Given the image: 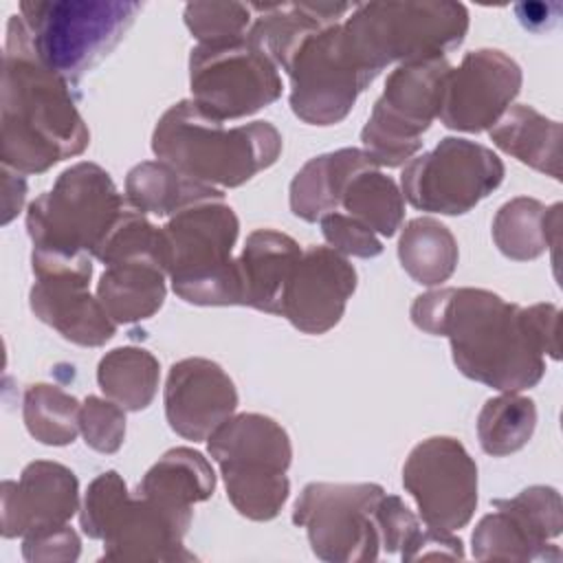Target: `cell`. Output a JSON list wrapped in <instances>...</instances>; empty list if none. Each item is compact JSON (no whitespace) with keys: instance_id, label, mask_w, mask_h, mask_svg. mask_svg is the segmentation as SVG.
Instances as JSON below:
<instances>
[{"instance_id":"6","label":"cell","mask_w":563,"mask_h":563,"mask_svg":"<svg viewBox=\"0 0 563 563\" xmlns=\"http://www.w3.org/2000/svg\"><path fill=\"white\" fill-rule=\"evenodd\" d=\"M141 9L132 0H24L18 7L33 55L66 81L101 62Z\"/></svg>"},{"instance_id":"18","label":"cell","mask_w":563,"mask_h":563,"mask_svg":"<svg viewBox=\"0 0 563 563\" xmlns=\"http://www.w3.org/2000/svg\"><path fill=\"white\" fill-rule=\"evenodd\" d=\"M165 418L185 440H207L238 409V389L213 361L191 356L174 363L165 383Z\"/></svg>"},{"instance_id":"15","label":"cell","mask_w":563,"mask_h":563,"mask_svg":"<svg viewBox=\"0 0 563 563\" xmlns=\"http://www.w3.org/2000/svg\"><path fill=\"white\" fill-rule=\"evenodd\" d=\"M473 530L477 561H545L559 563L561 550L550 543L563 530L561 495L552 486H528L508 499H495Z\"/></svg>"},{"instance_id":"29","label":"cell","mask_w":563,"mask_h":563,"mask_svg":"<svg viewBox=\"0 0 563 563\" xmlns=\"http://www.w3.org/2000/svg\"><path fill=\"white\" fill-rule=\"evenodd\" d=\"M561 202L545 207L537 198L519 196L499 207L493 220L497 249L517 262L537 260L545 251H556L561 240Z\"/></svg>"},{"instance_id":"8","label":"cell","mask_w":563,"mask_h":563,"mask_svg":"<svg viewBox=\"0 0 563 563\" xmlns=\"http://www.w3.org/2000/svg\"><path fill=\"white\" fill-rule=\"evenodd\" d=\"M81 530L103 541V559L110 561H191L183 539L187 530L154 501L125 488L117 471L97 475L86 490Z\"/></svg>"},{"instance_id":"28","label":"cell","mask_w":563,"mask_h":563,"mask_svg":"<svg viewBox=\"0 0 563 563\" xmlns=\"http://www.w3.org/2000/svg\"><path fill=\"white\" fill-rule=\"evenodd\" d=\"M490 141L519 163L561 180V123L528 103L510 106L488 130Z\"/></svg>"},{"instance_id":"25","label":"cell","mask_w":563,"mask_h":563,"mask_svg":"<svg viewBox=\"0 0 563 563\" xmlns=\"http://www.w3.org/2000/svg\"><path fill=\"white\" fill-rule=\"evenodd\" d=\"M207 449L213 462H262L288 471L292 444L286 429L264 413H238L227 418L209 438Z\"/></svg>"},{"instance_id":"35","label":"cell","mask_w":563,"mask_h":563,"mask_svg":"<svg viewBox=\"0 0 563 563\" xmlns=\"http://www.w3.org/2000/svg\"><path fill=\"white\" fill-rule=\"evenodd\" d=\"M79 400L55 385L37 383L24 391V424L29 433L42 444H70L79 433Z\"/></svg>"},{"instance_id":"21","label":"cell","mask_w":563,"mask_h":563,"mask_svg":"<svg viewBox=\"0 0 563 563\" xmlns=\"http://www.w3.org/2000/svg\"><path fill=\"white\" fill-rule=\"evenodd\" d=\"M352 7L350 2H251L253 22L246 40L286 70L308 37L339 24Z\"/></svg>"},{"instance_id":"7","label":"cell","mask_w":563,"mask_h":563,"mask_svg":"<svg viewBox=\"0 0 563 563\" xmlns=\"http://www.w3.org/2000/svg\"><path fill=\"white\" fill-rule=\"evenodd\" d=\"M128 209L110 174L81 161L64 169L53 189L26 209V231L35 251L95 257L101 242Z\"/></svg>"},{"instance_id":"32","label":"cell","mask_w":563,"mask_h":563,"mask_svg":"<svg viewBox=\"0 0 563 563\" xmlns=\"http://www.w3.org/2000/svg\"><path fill=\"white\" fill-rule=\"evenodd\" d=\"M220 475L233 508L253 521H268L277 517L290 493L286 471L271 464H222Z\"/></svg>"},{"instance_id":"1","label":"cell","mask_w":563,"mask_h":563,"mask_svg":"<svg viewBox=\"0 0 563 563\" xmlns=\"http://www.w3.org/2000/svg\"><path fill=\"white\" fill-rule=\"evenodd\" d=\"M411 321L446 336L457 369L499 391H523L545 374V361L521 321V306L486 288H438L418 295Z\"/></svg>"},{"instance_id":"24","label":"cell","mask_w":563,"mask_h":563,"mask_svg":"<svg viewBox=\"0 0 563 563\" xmlns=\"http://www.w3.org/2000/svg\"><path fill=\"white\" fill-rule=\"evenodd\" d=\"M369 167L378 165L361 147H343L310 158L290 183V211L306 222L321 220L341 207L350 178Z\"/></svg>"},{"instance_id":"37","label":"cell","mask_w":563,"mask_h":563,"mask_svg":"<svg viewBox=\"0 0 563 563\" xmlns=\"http://www.w3.org/2000/svg\"><path fill=\"white\" fill-rule=\"evenodd\" d=\"M79 433L99 453H114L125 440V409L114 400L86 396L79 411Z\"/></svg>"},{"instance_id":"17","label":"cell","mask_w":563,"mask_h":563,"mask_svg":"<svg viewBox=\"0 0 563 563\" xmlns=\"http://www.w3.org/2000/svg\"><path fill=\"white\" fill-rule=\"evenodd\" d=\"M356 290V271L345 255L330 246H310L301 253L282 297L279 314L299 332L332 330Z\"/></svg>"},{"instance_id":"3","label":"cell","mask_w":563,"mask_h":563,"mask_svg":"<svg viewBox=\"0 0 563 563\" xmlns=\"http://www.w3.org/2000/svg\"><path fill=\"white\" fill-rule=\"evenodd\" d=\"M152 152L194 180L240 187L277 161L282 134L268 121L224 128L194 99H183L158 119Z\"/></svg>"},{"instance_id":"11","label":"cell","mask_w":563,"mask_h":563,"mask_svg":"<svg viewBox=\"0 0 563 563\" xmlns=\"http://www.w3.org/2000/svg\"><path fill=\"white\" fill-rule=\"evenodd\" d=\"M501 158L486 145L446 136L431 152L413 156L402 174V198L418 211L462 216L504 180Z\"/></svg>"},{"instance_id":"36","label":"cell","mask_w":563,"mask_h":563,"mask_svg":"<svg viewBox=\"0 0 563 563\" xmlns=\"http://www.w3.org/2000/svg\"><path fill=\"white\" fill-rule=\"evenodd\" d=\"M185 24L200 44L246 37L253 22L251 2H187Z\"/></svg>"},{"instance_id":"31","label":"cell","mask_w":563,"mask_h":563,"mask_svg":"<svg viewBox=\"0 0 563 563\" xmlns=\"http://www.w3.org/2000/svg\"><path fill=\"white\" fill-rule=\"evenodd\" d=\"M158 378L161 367L156 356L136 345L110 350L97 367L101 391L125 411L147 409L156 396Z\"/></svg>"},{"instance_id":"23","label":"cell","mask_w":563,"mask_h":563,"mask_svg":"<svg viewBox=\"0 0 563 563\" xmlns=\"http://www.w3.org/2000/svg\"><path fill=\"white\" fill-rule=\"evenodd\" d=\"M216 473L209 460L189 446H176L143 475L136 495L154 501L185 530L191 526V506L213 495Z\"/></svg>"},{"instance_id":"2","label":"cell","mask_w":563,"mask_h":563,"mask_svg":"<svg viewBox=\"0 0 563 563\" xmlns=\"http://www.w3.org/2000/svg\"><path fill=\"white\" fill-rule=\"evenodd\" d=\"M88 143L90 132L68 81L33 55L20 13H13L2 57V165L18 174H42L64 158L79 156Z\"/></svg>"},{"instance_id":"42","label":"cell","mask_w":563,"mask_h":563,"mask_svg":"<svg viewBox=\"0 0 563 563\" xmlns=\"http://www.w3.org/2000/svg\"><path fill=\"white\" fill-rule=\"evenodd\" d=\"M464 559V543L453 537V532H442L433 528H420L411 543L400 552L402 561H418V559Z\"/></svg>"},{"instance_id":"34","label":"cell","mask_w":563,"mask_h":563,"mask_svg":"<svg viewBox=\"0 0 563 563\" xmlns=\"http://www.w3.org/2000/svg\"><path fill=\"white\" fill-rule=\"evenodd\" d=\"M341 207L378 235L391 238L405 218V198L394 178L369 167L350 178Z\"/></svg>"},{"instance_id":"26","label":"cell","mask_w":563,"mask_h":563,"mask_svg":"<svg viewBox=\"0 0 563 563\" xmlns=\"http://www.w3.org/2000/svg\"><path fill=\"white\" fill-rule=\"evenodd\" d=\"M125 196L130 207L158 218L176 216L202 202L222 200L218 187L194 180L165 161H143L125 176Z\"/></svg>"},{"instance_id":"19","label":"cell","mask_w":563,"mask_h":563,"mask_svg":"<svg viewBox=\"0 0 563 563\" xmlns=\"http://www.w3.org/2000/svg\"><path fill=\"white\" fill-rule=\"evenodd\" d=\"M0 497L2 537H29L70 521L79 510V482L68 466L35 460L24 466L18 482H2Z\"/></svg>"},{"instance_id":"10","label":"cell","mask_w":563,"mask_h":563,"mask_svg":"<svg viewBox=\"0 0 563 563\" xmlns=\"http://www.w3.org/2000/svg\"><path fill=\"white\" fill-rule=\"evenodd\" d=\"M378 484L310 482L292 508V523L306 528L312 552L330 563L374 561L380 552L376 508Z\"/></svg>"},{"instance_id":"39","label":"cell","mask_w":563,"mask_h":563,"mask_svg":"<svg viewBox=\"0 0 563 563\" xmlns=\"http://www.w3.org/2000/svg\"><path fill=\"white\" fill-rule=\"evenodd\" d=\"M376 519L380 530V548L385 552H402L422 528L416 515L402 504V499L387 493L378 501Z\"/></svg>"},{"instance_id":"16","label":"cell","mask_w":563,"mask_h":563,"mask_svg":"<svg viewBox=\"0 0 563 563\" xmlns=\"http://www.w3.org/2000/svg\"><path fill=\"white\" fill-rule=\"evenodd\" d=\"M521 81L519 64L504 51H468L457 68H449L442 81L438 119L449 130H490L512 106Z\"/></svg>"},{"instance_id":"13","label":"cell","mask_w":563,"mask_h":563,"mask_svg":"<svg viewBox=\"0 0 563 563\" xmlns=\"http://www.w3.org/2000/svg\"><path fill=\"white\" fill-rule=\"evenodd\" d=\"M191 99L211 117L242 119L282 95L273 59L246 37L198 44L189 55Z\"/></svg>"},{"instance_id":"41","label":"cell","mask_w":563,"mask_h":563,"mask_svg":"<svg viewBox=\"0 0 563 563\" xmlns=\"http://www.w3.org/2000/svg\"><path fill=\"white\" fill-rule=\"evenodd\" d=\"M521 321L528 336L534 341L541 354L559 361L561 345H559V323L561 312L554 303H534L530 308H521Z\"/></svg>"},{"instance_id":"9","label":"cell","mask_w":563,"mask_h":563,"mask_svg":"<svg viewBox=\"0 0 563 563\" xmlns=\"http://www.w3.org/2000/svg\"><path fill=\"white\" fill-rule=\"evenodd\" d=\"M449 68L444 57H431L405 62L391 70L361 130L363 150L378 167H400L418 154L422 134L438 117Z\"/></svg>"},{"instance_id":"20","label":"cell","mask_w":563,"mask_h":563,"mask_svg":"<svg viewBox=\"0 0 563 563\" xmlns=\"http://www.w3.org/2000/svg\"><path fill=\"white\" fill-rule=\"evenodd\" d=\"M90 279L55 275L35 277L29 292L31 310L40 321L57 330L66 341L99 347L117 332V323L88 290Z\"/></svg>"},{"instance_id":"27","label":"cell","mask_w":563,"mask_h":563,"mask_svg":"<svg viewBox=\"0 0 563 563\" xmlns=\"http://www.w3.org/2000/svg\"><path fill=\"white\" fill-rule=\"evenodd\" d=\"M167 273L152 260L108 264L97 282V299L114 323L150 319L165 301Z\"/></svg>"},{"instance_id":"5","label":"cell","mask_w":563,"mask_h":563,"mask_svg":"<svg viewBox=\"0 0 563 563\" xmlns=\"http://www.w3.org/2000/svg\"><path fill=\"white\" fill-rule=\"evenodd\" d=\"M174 292L194 306H240L233 246L240 222L222 200L189 207L161 229Z\"/></svg>"},{"instance_id":"22","label":"cell","mask_w":563,"mask_h":563,"mask_svg":"<svg viewBox=\"0 0 563 563\" xmlns=\"http://www.w3.org/2000/svg\"><path fill=\"white\" fill-rule=\"evenodd\" d=\"M301 253V246L282 231H253L238 257L240 306L279 314L286 284Z\"/></svg>"},{"instance_id":"14","label":"cell","mask_w":563,"mask_h":563,"mask_svg":"<svg viewBox=\"0 0 563 563\" xmlns=\"http://www.w3.org/2000/svg\"><path fill=\"white\" fill-rule=\"evenodd\" d=\"M402 486L413 497L424 526L442 532L464 528L477 508V464L449 435L418 442L405 460Z\"/></svg>"},{"instance_id":"12","label":"cell","mask_w":563,"mask_h":563,"mask_svg":"<svg viewBox=\"0 0 563 563\" xmlns=\"http://www.w3.org/2000/svg\"><path fill=\"white\" fill-rule=\"evenodd\" d=\"M290 108L310 125L341 123L356 97L378 77L352 51L343 24H332L308 37L290 64Z\"/></svg>"},{"instance_id":"40","label":"cell","mask_w":563,"mask_h":563,"mask_svg":"<svg viewBox=\"0 0 563 563\" xmlns=\"http://www.w3.org/2000/svg\"><path fill=\"white\" fill-rule=\"evenodd\" d=\"M79 537L77 532L66 523L59 528L42 530L35 534L24 537L22 554L26 561H77L79 556Z\"/></svg>"},{"instance_id":"30","label":"cell","mask_w":563,"mask_h":563,"mask_svg":"<svg viewBox=\"0 0 563 563\" xmlns=\"http://www.w3.org/2000/svg\"><path fill=\"white\" fill-rule=\"evenodd\" d=\"M457 255L453 233L435 218L409 220L398 240L400 266L422 286L446 282L457 266Z\"/></svg>"},{"instance_id":"38","label":"cell","mask_w":563,"mask_h":563,"mask_svg":"<svg viewBox=\"0 0 563 563\" xmlns=\"http://www.w3.org/2000/svg\"><path fill=\"white\" fill-rule=\"evenodd\" d=\"M319 224L328 246L345 257H376L383 253V242L376 238V233L347 213H325Z\"/></svg>"},{"instance_id":"33","label":"cell","mask_w":563,"mask_h":563,"mask_svg":"<svg viewBox=\"0 0 563 563\" xmlns=\"http://www.w3.org/2000/svg\"><path fill=\"white\" fill-rule=\"evenodd\" d=\"M537 427L534 400L519 391L488 398L477 413V440L484 453L504 457L523 449Z\"/></svg>"},{"instance_id":"43","label":"cell","mask_w":563,"mask_h":563,"mask_svg":"<svg viewBox=\"0 0 563 563\" xmlns=\"http://www.w3.org/2000/svg\"><path fill=\"white\" fill-rule=\"evenodd\" d=\"M2 176H4V194H2V224L11 222L22 205H24V198H26V183L22 178V174L13 172L11 167H4L2 165Z\"/></svg>"},{"instance_id":"4","label":"cell","mask_w":563,"mask_h":563,"mask_svg":"<svg viewBox=\"0 0 563 563\" xmlns=\"http://www.w3.org/2000/svg\"><path fill=\"white\" fill-rule=\"evenodd\" d=\"M356 57L374 75L398 62L444 57L468 31V9L451 0L356 2L343 22Z\"/></svg>"}]
</instances>
